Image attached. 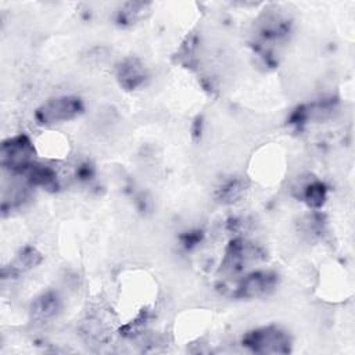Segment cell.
<instances>
[{"instance_id":"obj_1","label":"cell","mask_w":355,"mask_h":355,"mask_svg":"<svg viewBox=\"0 0 355 355\" xmlns=\"http://www.w3.org/2000/svg\"><path fill=\"white\" fill-rule=\"evenodd\" d=\"M243 344L257 354H287L290 351V337L276 326L261 327L244 336Z\"/></svg>"},{"instance_id":"obj_4","label":"cell","mask_w":355,"mask_h":355,"mask_svg":"<svg viewBox=\"0 0 355 355\" xmlns=\"http://www.w3.org/2000/svg\"><path fill=\"white\" fill-rule=\"evenodd\" d=\"M276 279L269 272H257L243 279L239 291L241 297H258L273 288Z\"/></svg>"},{"instance_id":"obj_6","label":"cell","mask_w":355,"mask_h":355,"mask_svg":"<svg viewBox=\"0 0 355 355\" xmlns=\"http://www.w3.org/2000/svg\"><path fill=\"white\" fill-rule=\"evenodd\" d=\"M58 311V300L53 294H44L33 304L32 313L39 320H47L53 318Z\"/></svg>"},{"instance_id":"obj_2","label":"cell","mask_w":355,"mask_h":355,"mask_svg":"<svg viewBox=\"0 0 355 355\" xmlns=\"http://www.w3.org/2000/svg\"><path fill=\"white\" fill-rule=\"evenodd\" d=\"M82 111V103L76 97L64 96L46 101L36 111V119L43 125L61 123L75 118Z\"/></svg>"},{"instance_id":"obj_3","label":"cell","mask_w":355,"mask_h":355,"mask_svg":"<svg viewBox=\"0 0 355 355\" xmlns=\"http://www.w3.org/2000/svg\"><path fill=\"white\" fill-rule=\"evenodd\" d=\"M33 146L26 136H15L1 146V164L14 172H22L32 166Z\"/></svg>"},{"instance_id":"obj_5","label":"cell","mask_w":355,"mask_h":355,"mask_svg":"<svg viewBox=\"0 0 355 355\" xmlns=\"http://www.w3.org/2000/svg\"><path fill=\"white\" fill-rule=\"evenodd\" d=\"M118 76L121 79V83L125 87H136L139 83H141L144 78V72L141 65L136 60H126L118 72Z\"/></svg>"}]
</instances>
